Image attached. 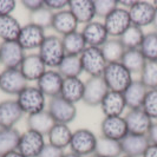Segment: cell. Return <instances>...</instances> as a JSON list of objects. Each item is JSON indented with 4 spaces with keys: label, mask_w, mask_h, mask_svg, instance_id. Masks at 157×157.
<instances>
[{
    "label": "cell",
    "mask_w": 157,
    "mask_h": 157,
    "mask_svg": "<svg viewBox=\"0 0 157 157\" xmlns=\"http://www.w3.org/2000/svg\"><path fill=\"white\" fill-rule=\"evenodd\" d=\"M102 78L111 91L124 92L125 89L132 83V73L121 63H108Z\"/></svg>",
    "instance_id": "6da1fadb"
},
{
    "label": "cell",
    "mask_w": 157,
    "mask_h": 157,
    "mask_svg": "<svg viewBox=\"0 0 157 157\" xmlns=\"http://www.w3.org/2000/svg\"><path fill=\"white\" fill-rule=\"evenodd\" d=\"M38 55L40 56V58L43 59V62L47 67L52 70L58 69L60 63L63 62L64 57L66 56L64 51L62 37H58L56 34L46 36L41 46L39 47Z\"/></svg>",
    "instance_id": "7a4b0ae2"
},
{
    "label": "cell",
    "mask_w": 157,
    "mask_h": 157,
    "mask_svg": "<svg viewBox=\"0 0 157 157\" xmlns=\"http://www.w3.org/2000/svg\"><path fill=\"white\" fill-rule=\"evenodd\" d=\"M17 102L27 116L46 110V96L37 86H26L17 96Z\"/></svg>",
    "instance_id": "3957f363"
},
{
    "label": "cell",
    "mask_w": 157,
    "mask_h": 157,
    "mask_svg": "<svg viewBox=\"0 0 157 157\" xmlns=\"http://www.w3.org/2000/svg\"><path fill=\"white\" fill-rule=\"evenodd\" d=\"M79 58L83 72L87 73L90 77H102L108 63L103 56L101 47L87 46L79 56Z\"/></svg>",
    "instance_id": "277c9868"
},
{
    "label": "cell",
    "mask_w": 157,
    "mask_h": 157,
    "mask_svg": "<svg viewBox=\"0 0 157 157\" xmlns=\"http://www.w3.org/2000/svg\"><path fill=\"white\" fill-rule=\"evenodd\" d=\"M47 111L55 119L56 123H60V124L69 125L77 117L76 104L67 102L62 96L50 98V102L47 104Z\"/></svg>",
    "instance_id": "5b68a950"
},
{
    "label": "cell",
    "mask_w": 157,
    "mask_h": 157,
    "mask_svg": "<svg viewBox=\"0 0 157 157\" xmlns=\"http://www.w3.org/2000/svg\"><path fill=\"white\" fill-rule=\"evenodd\" d=\"M97 137L89 129H78L72 134L70 142L71 152L85 157L94 155L97 147Z\"/></svg>",
    "instance_id": "8992f818"
},
{
    "label": "cell",
    "mask_w": 157,
    "mask_h": 157,
    "mask_svg": "<svg viewBox=\"0 0 157 157\" xmlns=\"http://www.w3.org/2000/svg\"><path fill=\"white\" fill-rule=\"evenodd\" d=\"M104 26L110 38H119L131 26V19L129 10L121 7L118 5L109 16L104 19Z\"/></svg>",
    "instance_id": "52a82bcc"
},
{
    "label": "cell",
    "mask_w": 157,
    "mask_h": 157,
    "mask_svg": "<svg viewBox=\"0 0 157 157\" xmlns=\"http://www.w3.org/2000/svg\"><path fill=\"white\" fill-rule=\"evenodd\" d=\"M27 80L19 69H5L0 72V90L10 96H18L27 85Z\"/></svg>",
    "instance_id": "ba28073f"
},
{
    "label": "cell",
    "mask_w": 157,
    "mask_h": 157,
    "mask_svg": "<svg viewBox=\"0 0 157 157\" xmlns=\"http://www.w3.org/2000/svg\"><path fill=\"white\" fill-rule=\"evenodd\" d=\"M25 56V50L17 40L0 43V64L5 69H19Z\"/></svg>",
    "instance_id": "9c48e42d"
},
{
    "label": "cell",
    "mask_w": 157,
    "mask_h": 157,
    "mask_svg": "<svg viewBox=\"0 0 157 157\" xmlns=\"http://www.w3.org/2000/svg\"><path fill=\"white\" fill-rule=\"evenodd\" d=\"M156 13L154 4L149 1H135L134 5L129 8L131 24L141 29L152 25Z\"/></svg>",
    "instance_id": "30bf717a"
},
{
    "label": "cell",
    "mask_w": 157,
    "mask_h": 157,
    "mask_svg": "<svg viewBox=\"0 0 157 157\" xmlns=\"http://www.w3.org/2000/svg\"><path fill=\"white\" fill-rule=\"evenodd\" d=\"M45 144L46 143H45L44 135L27 129L20 136L18 151L21 152L25 157H38L40 151L45 147Z\"/></svg>",
    "instance_id": "8fae6325"
},
{
    "label": "cell",
    "mask_w": 157,
    "mask_h": 157,
    "mask_svg": "<svg viewBox=\"0 0 157 157\" xmlns=\"http://www.w3.org/2000/svg\"><path fill=\"white\" fill-rule=\"evenodd\" d=\"M108 91L109 87L106 86L102 77H90L85 82L83 102L89 106H101Z\"/></svg>",
    "instance_id": "7c38bea8"
},
{
    "label": "cell",
    "mask_w": 157,
    "mask_h": 157,
    "mask_svg": "<svg viewBox=\"0 0 157 157\" xmlns=\"http://www.w3.org/2000/svg\"><path fill=\"white\" fill-rule=\"evenodd\" d=\"M45 38H46L45 30L29 23L21 27V31L19 33L17 41L25 51H31L37 48L39 50Z\"/></svg>",
    "instance_id": "4fadbf2b"
},
{
    "label": "cell",
    "mask_w": 157,
    "mask_h": 157,
    "mask_svg": "<svg viewBox=\"0 0 157 157\" xmlns=\"http://www.w3.org/2000/svg\"><path fill=\"white\" fill-rule=\"evenodd\" d=\"M125 122L130 134L148 135L154 121L142 108L129 110L125 115Z\"/></svg>",
    "instance_id": "5bb4252c"
},
{
    "label": "cell",
    "mask_w": 157,
    "mask_h": 157,
    "mask_svg": "<svg viewBox=\"0 0 157 157\" xmlns=\"http://www.w3.org/2000/svg\"><path fill=\"white\" fill-rule=\"evenodd\" d=\"M63 82L64 77L58 72V70H46V72L38 79L37 87L46 97L53 98L60 96Z\"/></svg>",
    "instance_id": "9a60e30c"
},
{
    "label": "cell",
    "mask_w": 157,
    "mask_h": 157,
    "mask_svg": "<svg viewBox=\"0 0 157 157\" xmlns=\"http://www.w3.org/2000/svg\"><path fill=\"white\" fill-rule=\"evenodd\" d=\"M24 113L17 99H6L0 102V129L14 128Z\"/></svg>",
    "instance_id": "2e32d148"
},
{
    "label": "cell",
    "mask_w": 157,
    "mask_h": 157,
    "mask_svg": "<svg viewBox=\"0 0 157 157\" xmlns=\"http://www.w3.org/2000/svg\"><path fill=\"white\" fill-rule=\"evenodd\" d=\"M46 67L38 53H29L25 56L19 70L27 82H38V79L46 72Z\"/></svg>",
    "instance_id": "e0dca14e"
},
{
    "label": "cell",
    "mask_w": 157,
    "mask_h": 157,
    "mask_svg": "<svg viewBox=\"0 0 157 157\" xmlns=\"http://www.w3.org/2000/svg\"><path fill=\"white\" fill-rule=\"evenodd\" d=\"M102 136L115 141H122L129 134L125 118L122 116L105 117L101 123Z\"/></svg>",
    "instance_id": "ac0fdd59"
},
{
    "label": "cell",
    "mask_w": 157,
    "mask_h": 157,
    "mask_svg": "<svg viewBox=\"0 0 157 157\" xmlns=\"http://www.w3.org/2000/svg\"><path fill=\"white\" fill-rule=\"evenodd\" d=\"M123 155L132 157H142L144 151L150 145V141L147 135L129 134L121 141Z\"/></svg>",
    "instance_id": "d6986e66"
},
{
    "label": "cell",
    "mask_w": 157,
    "mask_h": 157,
    "mask_svg": "<svg viewBox=\"0 0 157 157\" xmlns=\"http://www.w3.org/2000/svg\"><path fill=\"white\" fill-rule=\"evenodd\" d=\"M82 34L86 41L87 46L92 47H102L105 41L110 38L104 24L99 21H91L84 25Z\"/></svg>",
    "instance_id": "ffe728a7"
},
{
    "label": "cell",
    "mask_w": 157,
    "mask_h": 157,
    "mask_svg": "<svg viewBox=\"0 0 157 157\" xmlns=\"http://www.w3.org/2000/svg\"><path fill=\"white\" fill-rule=\"evenodd\" d=\"M79 23L77 21V19L75 18V16L71 13V11L69 8L56 12L53 14V20H52V29L53 31H56L59 36H66L69 33L76 32L78 29Z\"/></svg>",
    "instance_id": "44dd1931"
},
{
    "label": "cell",
    "mask_w": 157,
    "mask_h": 157,
    "mask_svg": "<svg viewBox=\"0 0 157 157\" xmlns=\"http://www.w3.org/2000/svg\"><path fill=\"white\" fill-rule=\"evenodd\" d=\"M101 108H102V111L105 115V117L122 116V113L124 112L126 108L124 96L122 92L109 90L101 104Z\"/></svg>",
    "instance_id": "7402d4cb"
},
{
    "label": "cell",
    "mask_w": 157,
    "mask_h": 157,
    "mask_svg": "<svg viewBox=\"0 0 157 157\" xmlns=\"http://www.w3.org/2000/svg\"><path fill=\"white\" fill-rule=\"evenodd\" d=\"M148 90L149 89L145 86L140 79L132 80V83L126 87L125 91L123 92L126 108H129V110L142 108L143 102L145 99V96L148 94Z\"/></svg>",
    "instance_id": "603a6c76"
},
{
    "label": "cell",
    "mask_w": 157,
    "mask_h": 157,
    "mask_svg": "<svg viewBox=\"0 0 157 157\" xmlns=\"http://www.w3.org/2000/svg\"><path fill=\"white\" fill-rule=\"evenodd\" d=\"M69 10L79 24L86 25L94 21V18L96 17L94 0H70Z\"/></svg>",
    "instance_id": "cb8c5ba5"
},
{
    "label": "cell",
    "mask_w": 157,
    "mask_h": 157,
    "mask_svg": "<svg viewBox=\"0 0 157 157\" xmlns=\"http://www.w3.org/2000/svg\"><path fill=\"white\" fill-rule=\"evenodd\" d=\"M84 89H85V82H83L79 77L64 78L60 96L67 102L76 104L83 101Z\"/></svg>",
    "instance_id": "d4e9b609"
},
{
    "label": "cell",
    "mask_w": 157,
    "mask_h": 157,
    "mask_svg": "<svg viewBox=\"0 0 157 157\" xmlns=\"http://www.w3.org/2000/svg\"><path fill=\"white\" fill-rule=\"evenodd\" d=\"M27 128L29 130L37 131L41 135H47L50 132V130L53 128L56 124L55 119L50 115V112L47 110H43L37 113H33L27 116Z\"/></svg>",
    "instance_id": "484cf974"
},
{
    "label": "cell",
    "mask_w": 157,
    "mask_h": 157,
    "mask_svg": "<svg viewBox=\"0 0 157 157\" xmlns=\"http://www.w3.org/2000/svg\"><path fill=\"white\" fill-rule=\"evenodd\" d=\"M21 25L12 14L0 16V39L2 41H16L21 31Z\"/></svg>",
    "instance_id": "4316f807"
},
{
    "label": "cell",
    "mask_w": 157,
    "mask_h": 157,
    "mask_svg": "<svg viewBox=\"0 0 157 157\" xmlns=\"http://www.w3.org/2000/svg\"><path fill=\"white\" fill-rule=\"evenodd\" d=\"M72 134L73 132L67 124L56 123L53 128L50 130V132L47 134L48 143L64 150L66 147H70Z\"/></svg>",
    "instance_id": "83f0119b"
},
{
    "label": "cell",
    "mask_w": 157,
    "mask_h": 157,
    "mask_svg": "<svg viewBox=\"0 0 157 157\" xmlns=\"http://www.w3.org/2000/svg\"><path fill=\"white\" fill-rule=\"evenodd\" d=\"M64 51L66 56H80L87 47L82 32H72L62 37Z\"/></svg>",
    "instance_id": "f1b7e54d"
},
{
    "label": "cell",
    "mask_w": 157,
    "mask_h": 157,
    "mask_svg": "<svg viewBox=\"0 0 157 157\" xmlns=\"http://www.w3.org/2000/svg\"><path fill=\"white\" fill-rule=\"evenodd\" d=\"M21 134L16 128L0 129V157L11 151L18 150V144Z\"/></svg>",
    "instance_id": "f546056e"
},
{
    "label": "cell",
    "mask_w": 157,
    "mask_h": 157,
    "mask_svg": "<svg viewBox=\"0 0 157 157\" xmlns=\"http://www.w3.org/2000/svg\"><path fill=\"white\" fill-rule=\"evenodd\" d=\"M101 50L106 63H119L126 51L118 38H109L101 47Z\"/></svg>",
    "instance_id": "4dcf8cb0"
},
{
    "label": "cell",
    "mask_w": 157,
    "mask_h": 157,
    "mask_svg": "<svg viewBox=\"0 0 157 157\" xmlns=\"http://www.w3.org/2000/svg\"><path fill=\"white\" fill-rule=\"evenodd\" d=\"M94 154L101 157H121L123 154V150L119 141L101 136L97 140V147Z\"/></svg>",
    "instance_id": "1f68e13d"
},
{
    "label": "cell",
    "mask_w": 157,
    "mask_h": 157,
    "mask_svg": "<svg viewBox=\"0 0 157 157\" xmlns=\"http://www.w3.org/2000/svg\"><path fill=\"white\" fill-rule=\"evenodd\" d=\"M121 63L123 64L132 75L134 73L141 75L142 70L147 63V59L143 56L140 48H135V50H126Z\"/></svg>",
    "instance_id": "d6a6232c"
},
{
    "label": "cell",
    "mask_w": 157,
    "mask_h": 157,
    "mask_svg": "<svg viewBox=\"0 0 157 157\" xmlns=\"http://www.w3.org/2000/svg\"><path fill=\"white\" fill-rule=\"evenodd\" d=\"M144 37H145V33L143 32V29L131 24V26L118 39L121 40L125 50H135L141 47Z\"/></svg>",
    "instance_id": "836d02e7"
},
{
    "label": "cell",
    "mask_w": 157,
    "mask_h": 157,
    "mask_svg": "<svg viewBox=\"0 0 157 157\" xmlns=\"http://www.w3.org/2000/svg\"><path fill=\"white\" fill-rule=\"evenodd\" d=\"M64 78L79 77L83 73V67L79 56H65L63 62L57 69Z\"/></svg>",
    "instance_id": "e575fe53"
},
{
    "label": "cell",
    "mask_w": 157,
    "mask_h": 157,
    "mask_svg": "<svg viewBox=\"0 0 157 157\" xmlns=\"http://www.w3.org/2000/svg\"><path fill=\"white\" fill-rule=\"evenodd\" d=\"M53 12L50 11L47 7L43 6V7L38 8L33 12H30V24L36 25L40 29L45 30V29H50L52 26V20H53Z\"/></svg>",
    "instance_id": "d590c367"
},
{
    "label": "cell",
    "mask_w": 157,
    "mask_h": 157,
    "mask_svg": "<svg viewBox=\"0 0 157 157\" xmlns=\"http://www.w3.org/2000/svg\"><path fill=\"white\" fill-rule=\"evenodd\" d=\"M140 80L149 90L157 89V60H147L141 72Z\"/></svg>",
    "instance_id": "8d00e7d4"
},
{
    "label": "cell",
    "mask_w": 157,
    "mask_h": 157,
    "mask_svg": "<svg viewBox=\"0 0 157 157\" xmlns=\"http://www.w3.org/2000/svg\"><path fill=\"white\" fill-rule=\"evenodd\" d=\"M140 50L147 60H157V32L152 31L145 34Z\"/></svg>",
    "instance_id": "74e56055"
},
{
    "label": "cell",
    "mask_w": 157,
    "mask_h": 157,
    "mask_svg": "<svg viewBox=\"0 0 157 157\" xmlns=\"http://www.w3.org/2000/svg\"><path fill=\"white\" fill-rule=\"evenodd\" d=\"M142 109L147 112L152 121H157V89L148 90Z\"/></svg>",
    "instance_id": "f35d334b"
},
{
    "label": "cell",
    "mask_w": 157,
    "mask_h": 157,
    "mask_svg": "<svg viewBox=\"0 0 157 157\" xmlns=\"http://www.w3.org/2000/svg\"><path fill=\"white\" fill-rule=\"evenodd\" d=\"M96 17L105 19L113 10L118 7V1L116 0H94Z\"/></svg>",
    "instance_id": "ab89813d"
},
{
    "label": "cell",
    "mask_w": 157,
    "mask_h": 157,
    "mask_svg": "<svg viewBox=\"0 0 157 157\" xmlns=\"http://www.w3.org/2000/svg\"><path fill=\"white\" fill-rule=\"evenodd\" d=\"M64 156V150L60 148H57L55 145L47 143L43 150L40 151L38 157H63Z\"/></svg>",
    "instance_id": "60d3db41"
},
{
    "label": "cell",
    "mask_w": 157,
    "mask_h": 157,
    "mask_svg": "<svg viewBox=\"0 0 157 157\" xmlns=\"http://www.w3.org/2000/svg\"><path fill=\"white\" fill-rule=\"evenodd\" d=\"M44 6L56 13L69 7V1L67 0H44Z\"/></svg>",
    "instance_id": "b9f144b4"
},
{
    "label": "cell",
    "mask_w": 157,
    "mask_h": 157,
    "mask_svg": "<svg viewBox=\"0 0 157 157\" xmlns=\"http://www.w3.org/2000/svg\"><path fill=\"white\" fill-rule=\"evenodd\" d=\"M17 1L14 0H0V16H8L16 10Z\"/></svg>",
    "instance_id": "7bdbcfd3"
},
{
    "label": "cell",
    "mask_w": 157,
    "mask_h": 157,
    "mask_svg": "<svg viewBox=\"0 0 157 157\" xmlns=\"http://www.w3.org/2000/svg\"><path fill=\"white\" fill-rule=\"evenodd\" d=\"M21 4L26 10H29L30 12H33V11L44 6V0H23Z\"/></svg>",
    "instance_id": "ee69618b"
},
{
    "label": "cell",
    "mask_w": 157,
    "mask_h": 157,
    "mask_svg": "<svg viewBox=\"0 0 157 157\" xmlns=\"http://www.w3.org/2000/svg\"><path fill=\"white\" fill-rule=\"evenodd\" d=\"M148 138L150 141V144H156L157 145V121L152 123V125L150 128L149 132H148Z\"/></svg>",
    "instance_id": "f6af8a7d"
},
{
    "label": "cell",
    "mask_w": 157,
    "mask_h": 157,
    "mask_svg": "<svg viewBox=\"0 0 157 157\" xmlns=\"http://www.w3.org/2000/svg\"><path fill=\"white\" fill-rule=\"evenodd\" d=\"M142 157H157V145L156 144H150L144 151Z\"/></svg>",
    "instance_id": "bcb514c9"
},
{
    "label": "cell",
    "mask_w": 157,
    "mask_h": 157,
    "mask_svg": "<svg viewBox=\"0 0 157 157\" xmlns=\"http://www.w3.org/2000/svg\"><path fill=\"white\" fill-rule=\"evenodd\" d=\"M1 157H25L21 154V152H19L18 150H14V151H11V152H8V154H6V155H4V156Z\"/></svg>",
    "instance_id": "7dc6e473"
},
{
    "label": "cell",
    "mask_w": 157,
    "mask_h": 157,
    "mask_svg": "<svg viewBox=\"0 0 157 157\" xmlns=\"http://www.w3.org/2000/svg\"><path fill=\"white\" fill-rule=\"evenodd\" d=\"M63 157H82L77 155V154H75V152H67V154H64Z\"/></svg>",
    "instance_id": "c3c4849f"
},
{
    "label": "cell",
    "mask_w": 157,
    "mask_h": 157,
    "mask_svg": "<svg viewBox=\"0 0 157 157\" xmlns=\"http://www.w3.org/2000/svg\"><path fill=\"white\" fill-rule=\"evenodd\" d=\"M152 26H154V30H155V32H157V13H156V16H155V19H154Z\"/></svg>",
    "instance_id": "681fc988"
},
{
    "label": "cell",
    "mask_w": 157,
    "mask_h": 157,
    "mask_svg": "<svg viewBox=\"0 0 157 157\" xmlns=\"http://www.w3.org/2000/svg\"><path fill=\"white\" fill-rule=\"evenodd\" d=\"M152 4H154V6H155V8H156V12H157V0H155Z\"/></svg>",
    "instance_id": "f907efd6"
},
{
    "label": "cell",
    "mask_w": 157,
    "mask_h": 157,
    "mask_svg": "<svg viewBox=\"0 0 157 157\" xmlns=\"http://www.w3.org/2000/svg\"><path fill=\"white\" fill-rule=\"evenodd\" d=\"M89 157H101V156H98V155H96V154H94V155H91V156H89Z\"/></svg>",
    "instance_id": "816d5d0a"
},
{
    "label": "cell",
    "mask_w": 157,
    "mask_h": 157,
    "mask_svg": "<svg viewBox=\"0 0 157 157\" xmlns=\"http://www.w3.org/2000/svg\"><path fill=\"white\" fill-rule=\"evenodd\" d=\"M121 157H132V156H128V155H122Z\"/></svg>",
    "instance_id": "f5cc1de1"
}]
</instances>
